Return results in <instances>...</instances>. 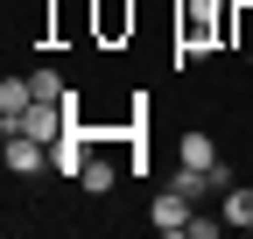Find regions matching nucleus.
<instances>
[{"mask_svg":"<svg viewBox=\"0 0 253 239\" xmlns=\"http://www.w3.org/2000/svg\"><path fill=\"white\" fill-rule=\"evenodd\" d=\"M84 162H91V134H84V120L71 113V127H63V134L49 141V169H56V176H71V183H78V176H84Z\"/></svg>","mask_w":253,"mask_h":239,"instance_id":"obj_2","label":"nucleus"},{"mask_svg":"<svg viewBox=\"0 0 253 239\" xmlns=\"http://www.w3.org/2000/svg\"><path fill=\"white\" fill-rule=\"evenodd\" d=\"M218 218H225V232H253V190L232 183L225 197H218Z\"/></svg>","mask_w":253,"mask_h":239,"instance_id":"obj_6","label":"nucleus"},{"mask_svg":"<svg viewBox=\"0 0 253 239\" xmlns=\"http://www.w3.org/2000/svg\"><path fill=\"white\" fill-rule=\"evenodd\" d=\"M225 21H232V0H183V14H176V64H204L211 49H225Z\"/></svg>","mask_w":253,"mask_h":239,"instance_id":"obj_1","label":"nucleus"},{"mask_svg":"<svg viewBox=\"0 0 253 239\" xmlns=\"http://www.w3.org/2000/svg\"><path fill=\"white\" fill-rule=\"evenodd\" d=\"M190 211H197V204H190V197H183V190L169 183L162 197H155V204H148V225H155V232H169V239H176V232H190Z\"/></svg>","mask_w":253,"mask_h":239,"instance_id":"obj_4","label":"nucleus"},{"mask_svg":"<svg viewBox=\"0 0 253 239\" xmlns=\"http://www.w3.org/2000/svg\"><path fill=\"white\" fill-rule=\"evenodd\" d=\"M28 106H36V84L28 78H0V127H14Z\"/></svg>","mask_w":253,"mask_h":239,"instance_id":"obj_7","label":"nucleus"},{"mask_svg":"<svg viewBox=\"0 0 253 239\" xmlns=\"http://www.w3.org/2000/svg\"><path fill=\"white\" fill-rule=\"evenodd\" d=\"M28 84H36V99H49V106H63V99H71V84H63L56 71H28Z\"/></svg>","mask_w":253,"mask_h":239,"instance_id":"obj_11","label":"nucleus"},{"mask_svg":"<svg viewBox=\"0 0 253 239\" xmlns=\"http://www.w3.org/2000/svg\"><path fill=\"white\" fill-rule=\"evenodd\" d=\"M134 21H141L134 0H91V36H99L106 49L113 42H134Z\"/></svg>","mask_w":253,"mask_h":239,"instance_id":"obj_3","label":"nucleus"},{"mask_svg":"<svg viewBox=\"0 0 253 239\" xmlns=\"http://www.w3.org/2000/svg\"><path fill=\"white\" fill-rule=\"evenodd\" d=\"M7 169H14V176H42V169H49V141H36V134H7Z\"/></svg>","mask_w":253,"mask_h":239,"instance_id":"obj_5","label":"nucleus"},{"mask_svg":"<svg viewBox=\"0 0 253 239\" xmlns=\"http://www.w3.org/2000/svg\"><path fill=\"white\" fill-rule=\"evenodd\" d=\"M120 183V169H113V155H99V148H91V162H84V176H78V190L84 197H106Z\"/></svg>","mask_w":253,"mask_h":239,"instance_id":"obj_8","label":"nucleus"},{"mask_svg":"<svg viewBox=\"0 0 253 239\" xmlns=\"http://www.w3.org/2000/svg\"><path fill=\"white\" fill-rule=\"evenodd\" d=\"M225 49H253V0H232V21H225Z\"/></svg>","mask_w":253,"mask_h":239,"instance_id":"obj_10","label":"nucleus"},{"mask_svg":"<svg viewBox=\"0 0 253 239\" xmlns=\"http://www.w3.org/2000/svg\"><path fill=\"white\" fill-rule=\"evenodd\" d=\"M176 162H183V169H211V162H218V141H211V134H197V127H190V134L176 141Z\"/></svg>","mask_w":253,"mask_h":239,"instance_id":"obj_9","label":"nucleus"},{"mask_svg":"<svg viewBox=\"0 0 253 239\" xmlns=\"http://www.w3.org/2000/svg\"><path fill=\"white\" fill-rule=\"evenodd\" d=\"M218 232H225V218H197V211H190V232L183 239H218Z\"/></svg>","mask_w":253,"mask_h":239,"instance_id":"obj_12","label":"nucleus"}]
</instances>
